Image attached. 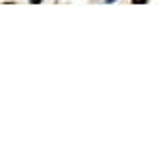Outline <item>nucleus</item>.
<instances>
[{
	"instance_id": "1",
	"label": "nucleus",
	"mask_w": 160,
	"mask_h": 160,
	"mask_svg": "<svg viewBox=\"0 0 160 160\" xmlns=\"http://www.w3.org/2000/svg\"><path fill=\"white\" fill-rule=\"evenodd\" d=\"M132 2H137V4H145L148 0H132Z\"/></svg>"
},
{
	"instance_id": "2",
	"label": "nucleus",
	"mask_w": 160,
	"mask_h": 160,
	"mask_svg": "<svg viewBox=\"0 0 160 160\" xmlns=\"http://www.w3.org/2000/svg\"><path fill=\"white\" fill-rule=\"evenodd\" d=\"M30 2H34V4H38V2H41V0H30Z\"/></svg>"
}]
</instances>
